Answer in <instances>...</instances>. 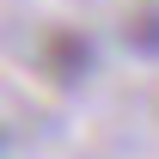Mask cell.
Instances as JSON below:
<instances>
[{
  "label": "cell",
  "mask_w": 159,
  "mask_h": 159,
  "mask_svg": "<svg viewBox=\"0 0 159 159\" xmlns=\"http://www.w3.org/2000/svg\"><path fill=\"white\" fill-rule=\"evenodd\" d=\"M122 43L135 55H159V6H135L122 19Z\"/></svg>",
  "instance_id": "2"
},
{
  "label": "cell",
  "mask_w": 159,
  "mask_h": 159,
  "mask_svg": "<svg viewBox=\"0 0 159 159\" xmlns=\"http://www.w3.org/2000/svg\"><path fill=\"white\" fill-rule=\"evenodd\" d=\"M43 61H49V74H55L61 86H74V80L92 74V43L80 37V31H55L49 49H43Z\"/></svg>",
  "instance_id": "1"
}]
</instances>
